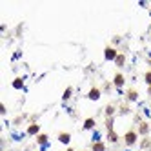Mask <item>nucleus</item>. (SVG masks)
Here are the masks:
<instances>
[{
    "instance_id": "nucleus-1",
    "label": "nucleus",
    "mask_w": 151,
    "mask_h": 151,
    "mask_svg": "<svg viewBox=\"0 0 151 151\" xmlns=\"http://www.w3.org/2000/svg\"><path fill=\"white\" fill-rule=\"evenodd\" d=\"M135 142H137V133L135 131H127L126 133V144L127 146H133Z\"/></svg>"
},
{
    "instance_id": "nucleus-8",
    "label": "nucleus",
    "mask_w": 151,
    "mask_h": 151,
    "mask_svg": "<svg viewBox=\"0 0 151 151\" xmlns=\"http://www.w3.org/2000/svg\"><path fill=\"white\" fill-rule=\"evenodd\" d=\"M93 151H106V146L102 142H96V144H93Z\"/></svg>"
},
{
    "instance_id": "nucleus-14",
    "label": "nucleus",
    "mask_w": 151,
    "mask_h": 151,
    "mask_svg": "<svg viewBox=\"0 0 151 151\" xmlns=\"http://www.w3.org/2000/svg\"><path fill=\"white\" fill-rule=\"evenodd\" d=\"M69 96H71V88H69V89H68L66 93H64V100H68V99H69Z\"/></svg>"
},
{
    "instance_id": "nucleus-18",
    "label": "nucleus",
    "mask_w": 151,
    "mask_h": 151,
    "mask_svg": "<svg viewBox=\"0 0 151 151\" xmlns=\"http://www.w3.org/2000/svg\"><path fill=\"white\" fill-rule=\"evenodd\" d=\"M149 95H151V86H149Z\"/></svg>"
},
{
    "instance_id": "nucleus-5",
    "label": "nucleus",
    "mask_w": 151,
    "mask_h": 151,
    "mask_svg": "<svg viewBox=\"0 0 151 151\" xmlns=\"http://www.w3.org/2000/svg\"><path fill=\"white\" fill-rule=\"evenodd\" d=\"M58 140H60L62 144H69L71 137H69V133H60V135H58Z\"/></svg>"
},
{
    "instance_id": "nucleus-16",
    "label": "nucleus",
    "mask_w": 151,
    "mask_h": 151,
    "mask_svg": "<svg viewBox=\"0 0 151 151\" xmlns=\"http://www.w3.org/2000/svg\"><path fill=\"white\" fill-rule=\"evenodd\" d=\"M142 147H149V140H144V142H142Z\"/></svg>"
},
{
    "instance_id": "nucleus-11",
    "label": "nucleus",
    "mask_w": 151,
    "mask_h": 151,
    "mask_svg": "<svg viewBox=\"0 0 151 151\" xmlns=\"http://www.w3.org/2000/svg\"><path fill=\"white\" fill-rule=\"evenodd\" d=\"M127 99L129 100H137V91H129L127 93Z\"/></svg>"
},
{
    "instance_id": "nucleus-13",
    "label": "nucleus",
    "mask_w": 151,
    "mask_h": 151,
    "mask_svg": "<svg viewBox=\"0 0 151 151\" xmlns=\"http://www.w3.org/2000/svg\"><path fill=\"white\" fill-rule=\"evenodd\" d=\"M13 86H15V88H18V89H20V88H22V80H20V78H17V80L13 82Z\"/></svg>"
},
{
    "instance_id": "nucleus-6",
    "label": "nucleus",
    "mask_w": 151,
    "mask_h": 151,
    "mask_svg": "<svg viewBox=\"0 0 151 151\" xmlns=\"http://www.w3.org/2000/svg\"><path fill=\"white\" fill-rule=\"evenodd\" d=\"M115 62H116V66H118V68H122L124 64H126V58H124V55H118V57L115 58Z\"/></svg>"
},
{
    "instance_id": "nucleus-4",
    "label": "nucleus",
    "mask_w": 151,
    "mask_h": 151,
    "mask_svg": "<svg viewBox=\"0 0 151 151\" xmlns=\"http://www.w3.org/2000/svg\"><path fill=\"white\" fill-rule=\"evenodd\" d=\"M115 86H116V88H122V86H124V77L120 73L115 75Z\"/></svg>"
},
{
    "instance_id": "nucleus-3",
    "label": "nucleus",
    "mask_w": 151,
    "mask_h": 151,
    "mask_svg": "<svg viewBox=\"0 0 151 151\" xmlns=\"http://www.w3.org/2000/svg\"><path fill=\"white\" fill-rule=\"evenodd\" d=\"M88 96H89L91 100H99V99H100V91L96 89V88H93V89L89 91V95H88Z\"/></svg>"
},
{
    "instance_id": "nucleus-12",
    "label": "nucleus",
    "mask_w": 151,
    "mask_h": 151,
    "mask_svg": "<svg viewBox=\"0 0 151 151\" xmlns=\"http://www.w3.org/2000/svg\"><path fill=\"white\" fill-rule=\"evenodd\" d=\"M46 142H47V137L46 135H40L38 137V144H46Z\"/></svg>"
},
{
    "instance_id": "nucleus-19",
    "label": "nucleus",
    "mask_w": 151,
    "mask_h": 151,
    "mask_svg": "<svg viewBox=\"0 0 151 151\" xmlns=\"http://www.w3.org/2000/svg\"><path fill=\"white\" fill-rule=\"evenodd\" d=\"M68 151H75V149H71V147H69V149H68Z\"/></svg>"
},
{
    "instance_id": "nucleus-7",
    "label": "nucleus",
    "mask_w": 151,
    "mask_h": 151,
    "mask_svg": "<svg viewBox=\"0 0 151 151\" xmlns=\"http://www.w3.org/2000/svg\"><path fill=\"white\" fill-rule=\"evenodd\" d=\"M38 129H40V127H38L37 124H33V126H29V129H27V133H29V135H37V133H38Z\"/></svg>"
},
{
    "instance_id": "nucleus-9",
    "label": "nucleus",
    "mask_w": 151,
    "mask_h": 151,
    "mask_svg": "<svg viewBox=\"0 0 151 151\" xmlns=\"http://www.w3.org/2000/svg\"><path fill=\"white\" fill-rule=\"evenodd\" d=\"M93 126H95V120H93V118H88V120L84 122V129H91Z\"/></svg>"
},
{
    "instance_id": "nucleus-2",
    "label": "nucleus",
    "mask_w": 151,
    "mask_h": 151,
    "mask_svg": "<svg viewBox=\"0 0 151 151\" xmlns=\"http://www.w3.org/2000/svg\"><path fill=\"white\" fill-rule=\"evenodd\" d=\"M104 55H106V58H107V60H115V58L118 57V55H116V51H115L113 47H107Z\"/></svg>"
},
{
    "instance_id": "nucleus-17",
    "label": "nucleus",
    "mask_w": 151,
    "mask_h": 151,
    "mask_svg": "<svg viewBox=\"0 0 151 151\" xmlns=\"http://www.w3.org/2000/svg\"><path fill=\"white\" fill-rule=\"evenodd\" d=\"M109 138H111V140H116V135H115V133L111 131V133H109Z\"/></svg>"
},
{
    "instance_id": "nucleus-10",
    "label": "nucleus",
    "mask_w": 151,
    "mask_h": 151,
    "mask_svg": "<svg viewBox=\"0 0 151 151\" xmlns=\"http://www.w3.org/2000/svg\"><path fill=\"white\" fill-rule=\"evenodd\" d=\"M147 129H149V126L144 122V124H140V133H142V135H146L147 133Z\"/></svg>"
},
{
    "instance_id": "nucleus-15",
    "label": "nucleus",
    "mask_w": 151,
    "mask_h": 151,
    "mask_svg": "<svg viewBox=\"0 0 151 151\" xmlns=\"http://www.w3.org/2000/svg\"><path fill=\"white\" fill-rule=\"evenodd\" d=\"M146 82L151 86V71H149V73H146Z\"/></svg>"
}]
</instances>
